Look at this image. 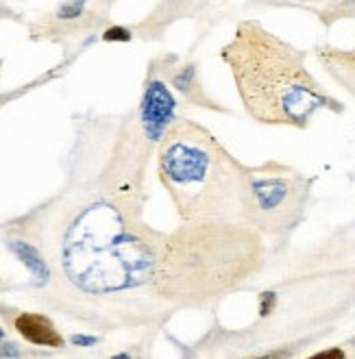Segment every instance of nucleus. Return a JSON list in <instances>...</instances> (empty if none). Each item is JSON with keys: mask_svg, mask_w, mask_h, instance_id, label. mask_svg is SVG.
Wrapping results in <instances>:
<instances>
[{"mask_svg": "<svg viewBox=\"0 0 355 359\" xmlns=\"http://www.w3.org/2000/svg\"><path fill=\"white\" fill-rule=\"evenodd\" d=\"M175 86H177V90H181L185 96H190V98L196 100L194 92H199V86H196V81H194V68H192V66L183 68V70L175 76Z\"/></svg>", "mask_w": 355, "mask_h": 359, "instance_id": "nucleus-9", "label": "nucleus"}, {"mask_svg": "<svg viewBox=\"0 0 355 359\" xmlns=\"http://www.w3.org/2000/svg\"><path fill=\"white\" fill-rule=\"evenodd\" d=\"M3 335H5V331H3V329H0V340H3Z\"/></svg>", "mask_w": 355, "mask_h": 359, "instance_id": "nucleus-18", "label": "nucleus"}, {"mask_svg": "<svg viewBox=\"0 0 355 359\" xmlns=\"http://www.w3.org/2000/svg\"><path fill=\"white\" fill-rule=\"evenodd\" d=\"M15 331L27 342L37 346H51V348L64 346V337L59 335L55 325L41 313H20L15 318Z\"/></svg>", "mask_w": 355, "mask_h": 359, "instance_id": "nucleus-7", "label": "nucleus"}, {"mask_svg": "<svg viewBox=\"0 0 355 359\" xmlns=\"http://www.w3.org/2000/svg\"><path fill=\"white\" fill-rule=\"evenodd\" d=\"M264 244L255 229L227 222L183 224L163 242L155 287L161 297L201 303L257 272Z\"/></svg>", "mask_w": 355, "mask_h": 359, "instance_id": "nucleus-3", "label": "nucleus"}, {"mask_svg": "<svg viewBox=\"0 0 355 359\" xmlns=\"http://www.w3.org/2000/svg\"><path fill=\"white\" fill-rule=\"evenodd\" d=\"M250 192H253V229L264 226L268 231H279L295 222L305 198L303 183L283 175L250 172Z\"/></svg>", "mask_w": 355, "mask_h": 359, "instance_id": "nucleus-5", "label": "nucleus"}, {"mask_svg": "<svg viewBox=\"0 0 355 359\" xmlns=\"http://www.w3.org/2000/svg\"><path fill=\"white\" fill-rule=\"evenodd\" d=\"M155 244L105 201L88 205L64 236L61 259L68 279L90 294L138 287L155 277Z\"/></svg>", "mask_w": 355, "mask_h": 359, "instance_id": "nucleus-4", "label": "nucleus"}, {"mask_svg": "<svg viewBox=\"0 0 355 359\" xmlns=\"http://www.w3.org/2000/svg\"><path fill=\"white\" fill-rule=\"evenodd\" d=\"M307 359H347V355L342 348H327V351H321V353L312 355Z\"/></svg>", "mask_w": 355, "mask_h": 359, "instance_id": "nucleus-13", "label": "nucleus"}, {"mask_svg": "<svg viewBox=\"0 0 355 359\" xmlns=\"http://www.w3.org/2000/svg\"><path fill=\"white\" fill-rule=\"evenodd\" d=\"M102 39H105V41H129L131 33L127 29H122V27H112V29H107L105 33H102Z\"/></svg>", "mask_w": 355, "mask_h": 359, "instance_id": "nucleus-11", "label": "nucleus"}, {"mask_svg": "<svg viewBox=\"0 0 355 359\" xmlns=\"http://www.w3.org/2000/svg\"><path fill=\"white\" fill-rule=\"evenodd\" d=\"M175 109L177 102L170 94V90L163 86L161 81H153L146 86L140 120L142 129L149 140H161L168 133V129L175 124Z\"/></svg>", "mask_w": 355, "mask_h": 359, "instance_id": "nucleus-6", "label": "nucleus"}, {"mask_svg": "<svg viewBox=\"0 0 355 359\" xmlns=\"http://www.w3.org/2000/svg\"><path fill=\"white\" fill-rule=\"evenodd\" d=\"M9 248L15 252L18 259L31 270V274L35 277L37 285H44V283L48 281L51 270H48L46 262L41 259L39 252L35 250V246H31L29 242H22V240H13V242H9Z\"/></svg>", "mask_w": 355, "mask_h": 359, "instance_id": "nucleus-8", "label": "nucleus"}, {"mask_svg": "<svg viewBox=\"0 0 355 359\" xmlns=\"http://www.w3.org/2000/svg\"><path fill=\"white\" fill-rule=\"evenodd\" d=\"M86 9V3H64L59 7V18L61 20H72V18H76V15H81V11Z\"/></svg>", "mask_w": 355, "mask_h": 359, "instance_id": "nucleus-10", "label": "nucleus"}, {"mask_svg": "<svg viewBox=\"0 0 355 359\" xmlns=\"http://www.w3.org/2000/svg\"><path fill=\"white\" fill-rule=\"evenodd\" d=\"M96 342L98 340L92 335H72V344H76V346H94Z\"/></svg>", "mask_w": 355, "mask_h": 359, "instance_id": "nucleus-14", "label": "nucleus"}, {"mask_svg": "<svg viewBox=\"0 0 355 359\" xmlns=\"http://www.w3.org/2000/svg\"><path fill=\"white\" fill-rule=\"evenodd\" d=\"M112 359H131V357H129L127 353H118V355H114Z\"/></svg>", "mask_w": 355, "mask_h": 359, "instance_id": "nucleus-17", "label": "nucleus"}, {"mask_svg": "<svg viewBox=\"0 0 355 359\" xmlns=\"http://www.w3.org/2000/svg\"><path fill=\"white\" fill-rule=\"evenodd\" d=\"M222 59L246 111L264 124L305 126L319 109L336 102L307 72L303 53L250 20L238 25Z\"/></svg>", "mask_w": 355, "mask_h": 359, "instance_id": "nucleus-2", "label": "nucleus"}, {"mask_svg": "<svg viewBox=\"0 0 355 359\" xmlns=\"http://www.w3.org/2000/svg\"><path fill=\"white\" fill-rule=\"evenodd\" d=\"M286 353H273V355H262V357H255V359H283Z\"/></svg>", "mask_w": 355, "mask_h": 359, "instance_id": "nucleus-16", "label": "nucleus"}, {"mask_svg": "<svg viewBox=\"0 0 355 359\" xmlns=\"http://www.w3.org/2000/svg\"><path fill=\"white\" fill-rule=\"evenodd\" d=\"M159 175L181 220L253 229L250 172L216 137L190 120H177L159 149Z\"/></svg>", "mask_w": 355, "mask_h": 359, "instance_id": "nucleus-1", "label": "nucleus"}, {"mask_svg": "<svg viewBox=\"0 0 355 359\" xmlns=\"http://www.w3.org/2000/svg\"><path fill=\"white\" fill-rule=\"evenodd\" d=\"M20 351L15 348V344H3L0 346V357H18Z\"/></svg>", "mask_w": 355, "mask_h": 359, "instance_id": "nucleus-15", "label": "nucleus"}, {"mask_svg": "<svg viewBox=\"0 0 355 359\" xmlns=\"http://www.w3.org/2000/svg\"><path fill=\"white\" fill-rule=\"evenodd\" d=\"M275 303H277L275 292H264L262 297H260V313L264 316V318L275 309Z\"/></svg>", "mask_w": 355, "mask_h": 359, "instance_id": "nucleus-12", "label": "nucleus"}]
</instances>
